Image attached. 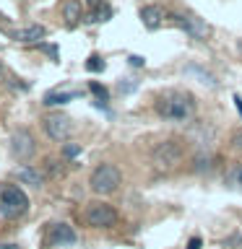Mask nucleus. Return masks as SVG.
I'll return each instance as SVG.
<instances>
[{
    "mask_svg": "<svg viewBox=\"0 0 242 249\" xmlns=\"http://www.w3.org/2000/svg\"><path fill=\"white\" fill-rule=\"evenodd\" d=\"M156 112H159L164 120H187V117L195 114V99L187 91H164L159 99H156Z\"/></svg>",
    "mask_w": 242,
    "mask_h": 249,
    "instance_id": "obj_1",
    "label": "nucleus"
},
{
    "mask_svg": "<svg viewBox=\"0 0 242 249\" xmlns=\"http://www.w3.org/2000/svg\"><path fill=\"white\" fill-rule=\"evenodd\" d=\"M26 208H29V197H26V192L19 190V187L8 184L0 190V213L3 215L19 218V215L26 213Z\"/></svg>",
    "mask_w": 242,
    "mask_h": 249,
    "instance_id": "obj_2",
    "label": "nucleus"
},
{
    "mask_svg": "<svg viewBox=\"0 0 242 249\" xmlns=\"http://www.w3.org/2000/svg\"><path fill=\"white\" fill-rule=\"evenodd\" d=\"M42 127H44V135L50 140H58V143H65L73 132V122H70L68 114L62 112H52L42 120Z\"/></svg>",
    "mask_w": 242,
    "mask_h": 249,
    "instance_id": "obj_3",
    "label": "nucleus"
},
{
    "mask_svg": "<svg viewBox=\"0 0 242 249\" xmlns=\"http://www.w3.org/2000/svg\"><path fill=\"white\" fill-rule=\"evenodd\" d=\"M117 187H120V169L112 166V163H101V166L94 169L91 174V190L94 192H115Z\"/></svg>",
    "mask_w": 242,
    "mask_h": 249,
    "instance_id": "obj_4",
    "label": "nucleus"
},
{
    "mask_svg": "<svg viewBox=\"0 0 242 249\" xmlns=\"http://www.w3.org/2000/svg\"><path fill=\"white\" fill-rule=\"evenodd\" d=\"M86 223L94 226V229H109L115 221H117V210L107 202H91L86 205Z\"/></svg>",
    "mask_w": 242,
    "mask_h": 249,
    "instance_id": "obj_5",
    "label": "nucleus"
},
{
    "mask_svg": "<svg viewBox=\"0 0 242 249\" xmlns=\"http://www.w3.org/2000/svg\"><path fill=\"white\" fill-rule=\"evenodd\" d=\"M182 145L177 143V140H164V143H159L154 148V153H151V159L156 166H161V169H172L175 163L182 161Z\"/></svg>",
    "mask_w": 242,
    "mask_h": 249,
    "instance_id": "obj_6",
    "label": "nucleus"
},
{
    "mask_svg": "<svg viewBox=\"0 0 242 249\" xmlns=\"http://www.w3.org/2000/svg\"><path fill=\"white\" fill-rule=\"evenodd\" d=\"M11 151H13V159L19 161H26L37 153V140L29 130H16L11 135Z\"/></svg>",
    "mask_w": 242,
    "mask_h": 249,
    "instance_id": "obj_7",
    "label": "nucleus"
},
{
    "mask_svg": "<svg viewBox=\"0 0 242 249\" xmlns=\"http://www.w3.org/2000/svg\"><path fill=\"white\" fill-rule=\"evenodd\" d=\"M172 21H175L182 31H187L190 36H195V39H208L211 36V26L206 21H201L198 16H190V13L187 16H172Z\"/></svg>",
    "mask_w": 242,
    "mask_h": 249,
    "instance_id": "obj_8",
    "label": "nucleus"
},
{
    "mask_svg": "<svg viewBox=\"0 0 242 249\" xmlns=\"http://www.w3.org/2000/svg\"><path fill=\"white\" fill-rule=\"evenodd\" d=\"M50 241L52 244H60V247H70V244H76V231L68 223H52L50 226Z\"/></svg>",
    "mask_w": 242,
    "mask_h": 249,
    "instance_id": "obj_9",
    "label": "nucleus"
},
{
    "mask_svg": "<svg viewBox=\"0 0 242 249\" xmlns=\"http://www.w3.org/2000/svg\"><path fill=\"white\" fill-rule=\"evenodd\" d=\"M11 36L19 39V42H39V39L44 36V26L31 23V26H23V29H13Z\"/></svg>",
    "mask_w": 242,
    "mask_h": 249,
    "instance_id": "obj_10",
    "label": "nucleus"
},
{
    "mask_svg": "<svg viewBox=\"0 0 242 249\" xmlns=\"http://www.w3.org/2000/svg\"><path fill=\"white\" fill-rule=\"evenodd\" d=\"M141 21H143V26L156 29V26H161L164 13H161L156 5H143V8H141Z\"/></svg>",
    "mask_w": 242,
    "mask_h": 249,
    "instance_id": "obj_11",
    "label": "nucleus"
},
{
    "mask_svg": "<svg viewBox=\"0 0 242 249\" xmlns=\"http://www.w3.org/2000/svg\"><path fill=\"white\" fill-rule=\"evenodd\" d=\"M190 138L195 140V143H201V145H208L211 140H214V130H211L208 122H201V124H195V127L190 130Z\"/></svg>",
    "mask_w": 242,
    "mask_h": 249,
    "instance_id": "obj_12",
    "label": "nucleus"
},
{
    "mask_svg": "<svg viewBox=\"0 0 242 249\" xmlns=\"http://www.w3.org/2000/svg\"><path fill=\"white\" fill-rule=\"evenodd\" d=\"M78 96H81L78 91H52V93L44 96V104L47 107H58V104H68L70 99H78Z\"/></svg>",
    "mask_w": 242,
    "mask_h": 249,
    "instance_id": "obj_13",
    "label": "nucleus"
},
{
    "mask_svg": "<svg viewBox=\"0 0 242 249\" xmlns=\"http://www.w3.org/2000/svg\"><path fill=\"white\" fill-rule=\"evenodd\" d=\"M62 18H65L68 26H76V23L81 21V3H78V0L65 3V8H62Z\"/></svg>",
    "mask_w": 242,
    "mask_h": 249,
    "instance_id": "obj_14",
    "label": "nucleus"
},
{
    "mask_svg": "<svg viewBox=\"0 0 242 249\" xmlns=\"http://www.w3.org/2000/svg\"><path fill=\"white\" fill-rule=\"evenodd\" d=\"M185 73L190 75V78H195V81L206 83L208 89H216V81H214V78H211V75H208V73H206V70H203L201 65H193V62H190V65L185 68Z\"/></svg>",
    "mask_w": 242,
    "mask_h": 249,
    "instance_id": "obj_15",
    "label": "nucleus"
},
{
    "mask_svg": "<svg viewBox=\"0 0 242 249\" xmlns=\"http://www.w3.org/2000/svg\"><path fill=\"white\" fill-rule=\"evenodd\" d=\"M16 177H19L23 184H29V187H42V177H39V171L31 169V166L19 169V171H16Z\"/></svg>",
    "mask_w": 242,
    "mask_h": 249,
    "instance_id": "obj_16",
    "label": "nucleus"
},
{
    "mask_svg": "<svg viewBox=\"0 0 242 249\" xmlns=\"http://www.w3.org/2000/svg\"><path fill=\"white\" fill-rule=\"evenodd\" d=\"M109 18H112V5H109V3H97V5H94V11H91V16H89L91 23L109 21Z\"/></svg>",
    "mask_w": 242,
    "mask_h": 249,
    "instance_id": "obj_17",
    "label": "nucleus"
},
{
    "mask_svg": "<svg viewBox=\"0 0 242 249\" xmlns=\"http://www.w3.org/2000/svg\"><path fill=\"white\" fill-rule=\"evenodd\" d=\"M229 184L232 187H237V190H242V163H237V166H232L229 169Z\"/></svg>",
    "mask_w": 242,
    "mask_h": 249,
    "instance_id": "obj_18",
    "label": "nucleus"
},
{
    "mask_svg": "<svg viewBox=\"0 0 242 249\" xmlns=\"http://www.w3.org/2000/svg\"><path fill=\"white\" fill-rule=\"evenodd\" d=\"M208 166H211V156L206 151H201L198 159H195V171H208Z\"/></svg>",
    "mask_w": 242,
    "mask_h": 249,
    "instance_id": "obj_19",
    "label": "nucleus"
},
{
    "mask_svg": "<svg viewBox=\"0 0 242 249\" xmlns=\"http://www.w3.org/2000/svg\"><path fill=\"white\" fill-rule=\"evenodd\" d=\"M86 65H89V70H94V73H101V70H104V60H101L99 54H91V57L86 60Z\"/></svg>",
    "mask_w": 242,
    "mask_h": 249,
    "instance_id": "obj_20",
    "label": "nucleus"
},
{
    "mask_svg": "<svg viewBox=\"0 0 242 249\" xmlns=\"http://www.w3.org/2000/svg\"><path fill=\"white\" fill-rule=\"evenodd\" d=\"M89 89H91V93H94V96H99V104H104V99H107V91H104V86H101V83H91Z\"/></svg>",
    "mask_w": 242,
    "mask_h": 249,
    "instance_id": "obj_21",
    "label": "nucleus"
},
{
    "mask_svg": "<svg viewBox=\"0 0 242 249\" xmlns=\"http://www.w3.org/2000/svg\"><path fill=\"white\" fill-rule=\"evenodd\" d=\"M78 153H81V145H76V143H70V145L62 148V156H65V159H76Z\"/></svg>",
    "mask_w": 242,
    "mask_h": 249,
    "instance_id": "obj_22",
    "label": "nucleus"
},
{
    "mask_svg": "<svg viewBox=\"0 0 242 249\" xmlns=\"http://www.w3.org/2000/svg\"><path fill=\"white\" fill-rule=\"evenodd\" d=\"M203 247V239L201 236H193L190 241H187V249H201Z\"/></svg>",
    "mask_w": 242,
    "mask_h": 249,
    "instance_id": "obj_23",
    "label": "nucleus"
},
{
    "mask_svg": "<svg viewBox=\"0 0 242 249\" xmlns=\"http://www.w3.org/2000/svg\"><path fill=\"white\" fill-rule=\"evenodd\" d=\"M42 50H44L47 54H52V60H58V50H55V44H50V47H42Z\"/></svg>",
    "mask_w": 242,
    "mask_h": 249,
    "instance_id": "obj_24",
    "label": "nucleus"
},
{
    "mask_svg": "<svg viewBox=\"0 0 242 249\" xmlns=\"http://www.w3.org/2000/svg\"><path fill=\"white\" fill-rule=\"evenodd\" d=\"M234 145H237L240 151H242V132H237V135H234Z\"/></svg>",
    "mask_w": 242,
    "mask_h": 249,
    "instance_id": "obj_25",
    "label": "nucleus"
},
{
    "mask_svg": "<svg viewBox=\"0 0 242 249\" xmlns=\"http://www.w3.org/2000/svg\"><path fill=\"white\" fill-rule=\"evenodd\" d=\"M234 104H237V109H240V117H242V96H237V93H234Z\"/></svg>",
    "mask_w": 242,
    "mask_h": 249,
    "instance_id": "obj_26",
    "label": "nucleus"
},
{
    "mask_svg": "<svg viewBox=\"0 0 242 249\" xmlns=\"http://www.w3.org/2000/svg\"><path fill=\"white\" fill-rule=\"evenodd\" d=\"M128 62H130V65H143V60H141V57H130Z\"/></svg>",
    "mask_w": 242,
    "mask_h": 249,
    "instance_id": "obj_27",
    "label": "nucleus"
},
{
    "mask_svg": "<svg viewBox=\"0 0 242 249\" xmlns=\"http://www.w3.org/2000/svg\"><path fill=\"white\" fill-rule=\"evenodd\" d=\"M3 83H5V68L0 65V86H3Z\"/></svg>",
    "mask_w": 242,
    "mask_h": 249,
    "instance_id": "obj_28",
    "label": "nucleus"
},
{
    "mask_svg": "<svg viewBox=\"0 0 242 249\" xmlns=\"http://www.w3.org/2000/svg\"><path fill=\"white\" fill-rule=\"evenodd\" d=\"M89 3H91V8H94V5H97V0H89Z\"/></svg>",
    "mask_w": 242,
    "mask_h": 249,
    "instance_id": "obj_29",
    "label": "nucleus"
},
{
    "mask_svg": "<svg viewBox=\"0 0 242 249\" xmlns=\"http://www.w3.org/2000/svg\"><path fill=\"white\" fill-rule=\"evenodd\" d=\"M0 249H8V247H3V244H0Z\"/></svg>",
    "mask_w": 242,
    "mask_h": 249,
    "instance_id": "obj_30",
    "label": "nucleus"
}]
</instances>
